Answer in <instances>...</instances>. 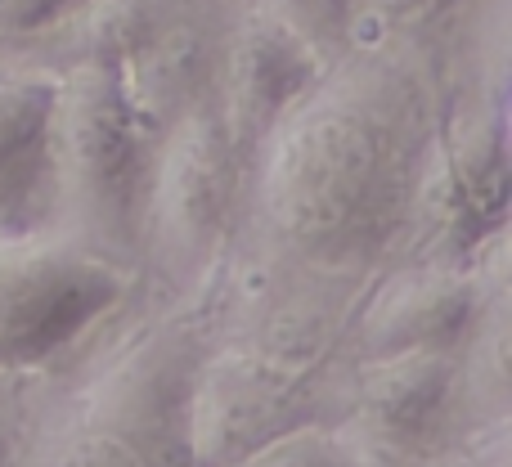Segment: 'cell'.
<instances>
[{
    "label": "cell",
    "mask_w": 512,
    "mask_h": 467,
    "mask_svg": "<svg viewBox=\"0 0 512 467\" xmlns=\"http://www.w3.org/2000/svg\"><path fill=\"white\" fill-rule=\"evenodd\" d=\"M436 32H382L319 68L243 180L234 252L369 279L405 247L450 108Z\"/></svg>",
    "instance_id": "obj_1"
},
{
    "label": "cell",
    "mask_w": 512,
    "mask_h": 467,
    "mask_svg": "<svg viewBox=\"0 0 512 467\" xmlns=\"http://www.w3.org/2000/svg\"><path fill=\"white\" fill-rule=\"evenodd\" d=\"M207 342L198 310L171 306L135 324L86 373L23 467H189L185 409Z\"/></svg>",
    "instance_id": "obj_2"
},
{
    "label": "cell",
    "mask_w": 512,
    "mask_h": 467,
    "mask_svg": "<svg viewBox=\"0 0 512 467\" xmlns=\"http://www.w3.org/2000/svg\"><path fill=\"white\" fill-rule=\"evenodd\" d=\"M153 135L135 122L113 68L81 59L54 68L50 230L140 274V203Z\"/></svg>",
    "instance_id": "obj_3"
},
{
    "label": "cell",
    "mask_w": 512,
    "mask_h": 467,
    "mask_svg": "<svg viewBox=\"0 0 512 467\" xmlns=\"http://www.w3.org/2000/svg\"><path fill=\"white\" fill-rule=\"evenodd\" d=\"M248 167L234 153L216 108L194 104L153 140L140 203V283L167 306L198 310L243 221Z\"/></svg>",
    "instance_id": "obj_4"
},
{
    "label": "cell",
    "mask_w": 512,
    "mask_h": 467,
    "mask_svg": "<svg viewBox=\"0 0 512 467\" xmlns=\"http://www.w3.org/2000/svg\"><path fill=\"white\" fill-rule=\"evenodd\" d=\"M508 77H454L436 153L396 261L472 265L490 238L508 234Z\"/></svg>",
    "instance_id": "obj_5"
},
{
    "label": "cell",
    "mask_w": 512,
    "mask_h": 467,
    "mask_svg": "<svg viewBox=\"0 0 512 467\" xmlns=\"http://www.w3.org/2000/svg\"><path fill=\"white\" fill-rule=\"evenodd\" d=\"M135 288V270L54 230L0 238V378L50 369L104 328Z\"/></svg>",
    "instance_id": "obj_6"
},
{
    "label": "cell",
    "mask_w": 512,
    "mask_h": 467,
    "mask_svg": "<svg viewBox=\"0 0 512 467\" xmlns=\"http://www.w3.org/2000/svg\"><path fill=\"white\" fill-rule=\"evenodd\" d=\"M342 378L333 369L256 355L234 342H207L189 382L185 450L189 467H234L279 436L337 418Z\"/></svg>",
    "instance_id": "obj_7"
},
{
    "label": "cell",
    "mask_w": 512,
    "mask_h": 467,
    "mask_svg": "<svg viewBox=\"0 0 512 467\" xmlns=\"http://www.w3.org/2000/svg\"><path fill=\"white\" fill-rule=\"evenodd\" d=\"M508 279V234L490 238L472 265L391 261L369 274L346 328V360L405 351H459L486 288Z\"/></svg>",
    "instance_id": "obj_8"
},
{
    "label": "cell",
    "mask_w": 512,
    "mask_h": 467,
    "mask_svg": "<svg viewBox=\"0 0 512 467\" xmlns=\"http://www.w3.org/2000/svg\"><path fill=\"white\" fill-rule=\"evenodd\" d=\"M337 423L373 467H418L463 427L459 351H405L342 364Z\"/></svg>",
    "instance_id": "obj_9"
},
{
    "label": "cell",
    "mask_w": 512,
    "mask_h": 467,
    "mask_svg": "<svg viewBox=\"0 0 512 467\" xmlns=\"http://www.w3.org/2000/svg\"><path fill=\"white\" fill-rule=\"evenodd\" d=\"M315 77L319 63L279 23H270L252 0H239L230 32H225L207 104L216 108L243 167H248L252 153L261 149V140L274 131V122L297 104V95Z\"/></svg>",
    "instance_id": "obj_10"
},
{
    "label": "cell",
    "mask_w": 512,
    "mask_h": 467,
    "mask_svg": "<svg viewBox=\"0 0 512 467\" xmlns=\"http://www.w3.org/2000/svg\"><path fill=\"white\" fill-rule=\"evenodd\" d=\"M54 72L0 59V238L50 230Z\"/></svg>",
    "instance_id": "obj_11"
},
{
    "label": "cell",
    "mask_w": 512,
    "mask_h": 467,
    "mask_svg": "<svg viewBox=\"0 0 512 467\" xmlns=\"http://www.w3.org/2000/svg\"><path fill=\"white\" fill-rule=\"evenodd\" d=\"M270 23H279L319 68L351 54L360 41H369L364 0H252Z\"/></svg>",
    "instance_id": "obj_12"
},
{
    "label": "cell",
    "mask_w": 512,
    "mask_h": 467,
    "mask_svg": "<svg viewBox=\"0 0 512 467\" xmlns=\"http://www.w3.org/2000/svg\"><path fill=\"white\" fill-rule=\"evenodd\" d=\"M234 467H373V463L360 450V441L337 418H328V423H310V427L279 436L274 445L248 454V459Z\"/></svg>",
    "instance_id": "obj_13"
},
{
    "label": "cell",
    "mask_w": 512,
    "mask_h": 467,
    "mask_svg": "<svg viewBox=\"0 0 512 467\" xmlns=\"http://www.w3.org/2000/svg\"><path fill=\"white\" fill-rule=\"evenodd\" d=\"M86 0H0V59L63 27Z\"/></svg>",
    "instance_id": "obj_14"
},
{
    "label": "cell",
    "mask_w": 512,
    "mask_h": 467,
    "mask_svg": "<svg viewBox=\"0 0 512 467\" xmlns=\"http://www.w3.org/2000/svg\"><path fill=\"white\" fill-rule=\"evenodd\" d=\"M512 423V418H508ZM508 423H486V427H468L459 432L450 445L432 454L418 467H512V436Z\"/></svg>",
    "instance_id": "obj_15"
},
{
    "label": "cell",
    "mask_w": 512,
    "mask_h": 467,
    "mask_svg": "<svg viewBox=\"0 0 512 467\" xmlns=\"http://www.w3.org/2000/svg\"><path fill=\"white\" fill-rule=\"evenodd\" d=\"M454 0H364L369 36L382 32H436L441 14Z\"/></svg>",
    "instance_id": "obj_16"
},
{
    "label": "cell",
    "mask_w": 512,
    "mask_h": 467,
    "mask_svg": "<svg viewBox=\"0 0 512 467\" xmlns=\"http://www.w3.org/2000/svg\"><path fill=\"white\" fill-rule=\"evenodd\" d=\"M0 467H23V450L14 441V427L0 418Z\"/></svg>",
    "instance_id": "obj_17"
}]
</instances>
